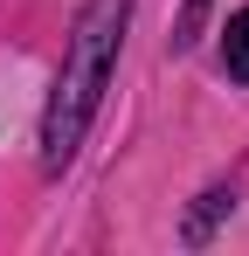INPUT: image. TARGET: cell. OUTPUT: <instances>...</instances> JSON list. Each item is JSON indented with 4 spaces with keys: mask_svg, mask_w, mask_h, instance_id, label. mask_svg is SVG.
<instances>
[{
    "mask_svg": "<svg viewBox=\"0 0 249 256\" xmlns=\"http://www.w3.org/2000/svg\"><path fill=\"white\" fill-rule=\"evenodd\" d=\"M201 21H208V0H187L180 21H173V48H194V42H201Z\"/></svg>",
    "mask_w": 249,
    "mask_h": 256,
    "instance_id": "3957f363",
    "label": "cell"
},
{
    "mask_svg": "<svg viewBox=\"0 0 249 256\" xmlns=\"http://www.w3.org/2000/svg\"><path fill=\"white\" fill-rule=\"evenodd\" d=\"M222 70H228L236 84H249V7H236L228 28H222Z\"/></svg>",
    "mask_w": 249,
    "mask_h": 256,
    "instance_id": "7a4b0ae2",
    "label": "cell"
},
{
    "mask_svg": "<svg viewBox=\"0 0 249 256\" xmlns=\"http://www.w3.org/2000/svg\"><path fill=\"white\" fill-rule=\"evenodd\" d=\"M124 7H132V0H90V14H83L76 35H70V62H62L56 97H48V111H42V166L48 173H62L76 160L83 132H90L97 104H104L111 62H118V35H124Z\"/></svg>",
    "mask_w": 249,
    "mask_h": 256,
    "instance_id": "6da1fadb",
    "label": "cell"
}]
</instances>
